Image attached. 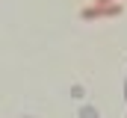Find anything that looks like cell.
Returning <instances> with one entry per match:
<instances>
[{"label":"cell","mask_w":127,"mask_h":118,"mask_svg":"<svg viewBox=\"0 0 127 118\" xmlns=\"http://www.w3.org/2000/svg\"><path fill=\"white\" fill-rule=\"evenodd\" d=\"M121 12H124L121 3H109V6H95L92 3V6H83L80 9V18L83 21H100V18H118Z\"/></svg>","instance_id":"1"},{"label":"cell","mask_w":127,"mask_h":118,"mask_svg":"<svg viewBox=\"0 0 127 118\" xmlns=\"http://www.w3.org/2000/svg\"><path fill=\"white\" fill-rule=\"evenodd\" d=\"M109 3H115V0H95V6H109Z\"/></svg>","instance_id":"2"}]
</instances>
